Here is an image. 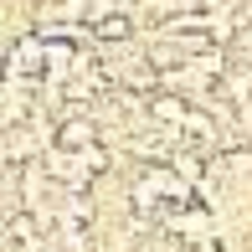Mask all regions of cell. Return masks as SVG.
I'll return each instance as SVG.
<instances>
[{
    "mask_svg": "<svg viewBox=\"0 0 252 252\" xmlns=\"http://www.w3.org/2000/svg\"><path fill=\"white\" fill-rule=\"evenodd\" d=\"M119 10H129V0H93V5H88V16H93V26H98V21H113Z\"/></svg>",
    "mask_w": 252,
    "mask_h": 252,
    "instance_id": "obj_3",
    "label": "cell"
},
{
    "mask_svg": "<svg viewBox=\"0 0 252 252\" xmlns=\"http://www.w3.org/2000/svg\"><path fill=\"white\" fill-rule=\"evenodd\" d=\"M150 119H159V124H186L190 113H186V103H180L175 93H159V98H150Z\"/></svg>",
    "mask_w": 252,
    "mask_h": 252,
    "instance_id": "obj_2",
    "label": "cell"
},
{
    "mask_svg": "<svg viewBox=\"0 0 252 252\" xmlns=\"http://www.w3.org/2000/svg\"><path fill=\"white\" fill-rule=\"evenodd\" d=\"M98 36H103V41H124V36H129V16H113V21H98Z\"/></svg>",
    "mask_w": 252,
    "mask_h": 252,
    "instance_id": "obj_4",
    "label": "cell"
},
{
    "mask_svg": "<svg viewBox=\"0 0 252 252\" xmlns=\"http://www.w3.org/2000/svg\"><path fill=\"white\" fill-rule=\"evenodd\" d=\"M88 144H98V124L93 119H67L57 129V150H88Z\"/></svg>",
    "mask_w": 252,
    "mask_h": 252,
    "instance_id": "obj_1",
    "label": "cell"
}]
</instances>
